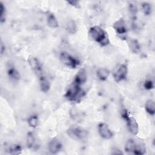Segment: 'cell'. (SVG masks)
Listing matches in <instances>:
<instances>
[{"instance_id": "1", "label": "cell", "mask_w": 155, "mask_h": 155, "mask_svg": "<svg viewBox=\"0 0 155 155\" xmlns=\"http://www.w3.org/2000/svg\"><path fill=\"white\" fill-rule=\"evenodd\" d=\"M89 32L93 40L99 43L101 45L105 46L108 44L109 40L107 33L101 27L97 25L93 26L90 28Z\"/></svg>"}, {"instance_id": "2", "label": "cell", "mask_w": 155, "mask_h": 155, "mask_svg": "<svg viewBox=\"0 0 155 155\" xmlns=\"http://www.w3.org/2000/svg\"><path fill=\"white\" fill-rule=\"evenodd\" d=\"M84 95V91L81 88L80 85L72 83L67 89L65 96L70 101H78V99L82 97Z\"/></svg>"}, {"instance_id": "3", "label": "cell", "mask_w": 155, "mask_h": 155, "mask_svg": "<svg viewBox=\"0 0 155 155\" xmlns=\"http://www.w3.org/2000/svg\"><path fill=\"white\" fill-rule=\"evenodd\" d=\"M67 133L69 137L75 140H84L88 137V132L86 130L76 126L70 127L67 130Z\"/></svg>"}, {"instance_id": "4", "label": "cell", "mask_w": 155, "mask_h": 155, "mask_svg": "<svg viewBox=\"0 0 155 155\" xmlns=\"http://www.w3.org/2000/svg\"><path fill=\"white\" fill-rule=\"evenodd\" d=\"M121 116L127 122V125L129 131L134 135H136L139 131V125L136 120L129 116L126 109H123L121 111Z\"/></svg>"}, {"instance_id": "5", "label": "cell", "mask_w": 155, "mask_h": 155, "mask_svg": "<svg viewBox=\"0 0 155 155\" xmlns=\"http://www.w3.org/2000/svg\"><path fill=\"white\" fill-rule=\"evenodd\" d=\"M59 59L64 65L71 68H76L80 64V62L78 59L66 51H62L60 53Z\"/></svg>"}, {"instance_id": "6", "label": "cell", "mask_w": 155, "mask_h": 155, "mask_svg": "<svg viewBox=\"0 0 155 155\" xmlns=\"http://www.w3.org/2000/svg\"><path fill=\"white\" fill-rule=\"evenodd\" d=\"M128 74V67L125 64H122L119 66L117 70L113 73V78L116 82H119L127 78Z\"/></svg>"}, {"instance_id": "7", "label": "cell", "mask_w": 155, "mask_h": 155, "mask_svg": "<svg viewBox=\"0 0 155 155\" xmlns=\"http://www.w3.org/2000/svg\"><path fill=\"white\" fill-rule=\"evenodd\" d=\"M28 64L33 72L38 76L42 74V68L39 61L34 56H30L28 59Z\"/></svg>"}, {"instance_id": "8", "label": "cell", "mask_w": 155, "mask_h": 155, "mask_svg": "<svg viewBox=\"0 0 155 155\" xmlns=\"http://www.w3.org/2000/svg\"><path fill=\"white\" fill-rule=\"evenodd\" d=\"M97 129L99 135L104 139H110L113 136V132L108 127V125L105 123H100L98 125Z\"/></svg>"}, {"instance_id": "9", "label": "cell", "mask_w": 155, "mask_h": 155, "mask_svg": "<svg viewBox=\"0 0 155 155\" xmlns=\"http://www.w3.org/2000/svg\"><path fill=\"white\" fill-rule=\"evenodd\" d=\"M113 27L118 35H125L127 32V25L123 18H120L116 21L113 24Z\"/></svg>"}, {"instance_id": "10", "label": "cell", "mask_w": 155, "mask_h": 155, "mask_svg": "<svg viewBox=\"0 0 155 155\" xmlns=\"http://www.w3.org/2000/svg\"><path fill=\"white\" fill-rule=\"evenodd\" d=\"M7 73L10 79L14 81L20 79V74L12 62H8L7 65Z\"/></svg>"}, {"instance_id": "11", "label": "cell", "mask_w": 155, "mask_h": 155, "mask_svg": "<svg viewBox=\"0 0 155 155\" xmlns=\"http://www.w3.org/2000/svg\"><path fill=\"white\" fill-rule=\"evenodd\" d=\"M87 76L86 70L84 68H82L78 71V72L74 76V79L73 82L79 85H81L84 84L87 81Z\"/></svg>"}, {"instance_id": "12", "label": "cell", "mask_w": 155, "mask_h": 155, "mask_svg": "<svg viewBox=\"0 0 155 155\" xmlns=\"http://www.w3.org/2000/svg\"><path fill=\"white\" fill-rule=\"evenodd\" d=\"M48 148L51 153L56 154L61 150L62 143L58 139L54 138L49 142Z\"/></svg>"}, {"instance_id": "13", "label": "cell", "mask_w": 155, "mask_h": 155, "mask_svg": "<svg viewBox=\"0 0 155 155\" xmlns=\"http://www.w3.org/2000/svg\"><path fill=\"white\" fill-rule=\"evenodd\" d=\"M39 82L41 90L44 93H47L49 91L50 85L47 78L43 74L39 76Z\"/></svg>"}, {"instance_id": "14", "label": "cell", "mask_w": 155, "mask_h": 155, "mask_svg": "<svg viewBox=\"0 0 155 155\" xmlns=\"http://www.w3.org/2000/svg\"><path fill=\"white\" fill-rule=\"evenodd\" d=\"M47 21L48 25L53 28H55L59 27V23L58 21L54 16V15L52 13H49L47 15Z\"/></svg>"}, {"instance_id": "15", "label": "cell", "mask_w": 155, "mask_h": 155, "mask_svg": "<svg viewBox=\"0 0 155 155\" xmlns=\"http://www.w3.org/2000/svg\"><path fill=\"white\" fill-rule=\"evenodd\" d=\"M110 74V71L108 69L105 68H101L97 70L96 72V75L99 79L104 81L107 79Z\"/></svg>"}, {"instance_id": "16", "label": "cell", "mask_w": 155, "mask_h": 155, "mask_svg": "<svg viewBox=\"0 0 155 155\" xmlns=\"http://www.w3.org/2000/svg\"><path fill=\"white\" fill-rule=\"evenodd\" d=\"M146 111L150 115H154L155 113V104L154 101L152 99L148 100L145 105Z\"/></svg>"}, {"instance_id": "17", "label": "cell", "mask_w": 155, "mask_h": 155, "mask_svg": "<svg viewBox=\"0 0 155 155\" xmlns=\"http://www.w3.org/2000/svg\"><path fill=\"white\" fill-rule=\"evenodd\" d=\"M146 152V147L143 143H136V146L133 151L134 154L136 155H142Z\"/></svg>"}, {"instance_id": "18", "label": "cell", "mask_w": 155, "mask_h": 155, "mask_svg": "<svg viewBox=\"0 0 155 155\" xmlns=\"http://www.w3.org/2000/svg\"><path fill=\"white\" fill-rule=\"evenodd\" d=\"M130 48L131 51L134 53H137L140 50V45L137 40L136 39H131L129 43Z\"/></svg>"}, {"instance_id": "19", "label": "cell", "mask_w": 155, "mask_h": 155, "mask_svg": "<svg viewBox=\"0 0 155 155\" xmlns=\"http://www.w3.org/2000/svg\"><path fill=\"white\" fill-rule=\"evenodd\" d=\"M136 143L133 139H128L125 145V151L128 153H133Z\"/></svg>"}, {"instance_id": "20", "label": "cell", "mask_w": 155, "mask_h": 155, "mask_svg": "<svg viewBox=\"0 0 155 155\" xmlns=\"http://www.w3.org/2000/svg\"><path fill=\"white\" fill-rule=\"evenodd\" d=\"M65 29L70 34H74L77 31V27L73 21H70L66 24Z\"/></svg>"}, {"instance_id": "21", "label": "cell", "mask_w": 155, "mask_h": 155, "mask_svg": "<svg viewBox=\"0 0 155 155\" xmlns=\"http://www.w3.org/2000/svg\"><path fill=\"white\" fill-rule=\"evenodd\" d=\"M6 20V8L4 4L0 2V22L3 24L5 22Z\"/></svg>"}, {"instance_id": "22", "label": "cell", "mask_w": 155, "mask_h": 155, "mask_svg": "<svg viewBox=\"0 0 155 155\" xmlns=\"http://www.w3.org/2000/svg\"><path fill=\"white\" fill-rule=\"evenodd\" d=\"M142 7V12H143V13L147 15L148 16L150 15L151 14L152 12V7L151 5L150 4H149L148 2H143L141 5Z\"/></svg>"}, {"instance_id": "23", "label": "cell", "mask_w": 155, "mask_h": 155, "mask_svg": "<svg viewBox=\"0 0 155 155\" xmlns=\"http://www.w3.org/2000/svg\"><path fill=\"white\" fill-rule=\"evenodd\" d=\"M35 143V136L31 132L28 133L26 139V144L28 148H31L33 147Z\"/></svg>"}, {"instance_id": "24", "label": "cell", "mask_w": 155, "mask_h": 155, "mask_svg": "<svg viewBox=\"0 0 155 155\" xmlns=\"http://www.w3.org/2000/svg\"><path fill=\"white\" fill-rule=\"evenodd\" d=\"M8 151L10 154H19L22 151V147L20 145L15 144L10 147Z\"/></svg>"}, {"instance_id": "25", "label": "cell", "mask_w": 155, "mask_h": 155, "mask_svg": "<svg viewBox=\"0 0 155 155\" xmlns=\"http://www.w3.org/2000/svg\"><path fill=\"white\" fill-rule=\"evenodd\" d=\"M28 124L30 127L35 128L38 124V117L36 115L31 116L28 119Z\"/></svg>"}, {"instance_id": "26", "label": "cell", "mask_w": 155, "mask_h": 155, "mask_svg": "<svg viewBox=\"0 0 155 155\" xmlns=\"http://www.w3.org/2000/svg\"><path fill=\"white\" fill-rule=\"evenodd\" d=\"M143 87L144 88L147 90H151L154 88V83L153 82L150 80V79H148V80H147L145 81L144 82V84H143Z\"/></svg>"}, {"instance_id": "27", "label": "cell", "mask_w": 155, "mask_h": 155, "mask_svg": "<svg viewBox=\"0 0 155 155\" xmlns=\"http://www.w3.org/2000/svg\"><path fill=\"white\" fill-rule=\"evenodd\" d=\"M67 3L76 8L79 7V1H68Z\"/></svg>"}, {"instance_id": "28", "label": "cell", "mask_w": 155, "mask_h": 155, "mask_svg": "<svg viewBox=\"0 0 155 155\" xmlns=\"http://www.w3.org/2000/svg\"><path fill=\"white\" fill-rule=\"evenodd\" d=\"M111 153L112 154H123V153L120 150H119L118 149H116V148H115L114 150H112Z\"/></svg>"}, {"instance_id": "29", "label": "cell", "mask_w": 155, "mask_h": 155, "mask_svg": "<svg viewBox=\"0 0 155 155\" xmlns=\"http://www.w3.org/2000/svg\"><path fill=\"white\" fill-rule=\"evenodd\" d=\"M0 51H1V54H2L4 53V52L5 51V45H4V44L2 43V42H1V45H0Z\"/></svg>"}]
</instances>
